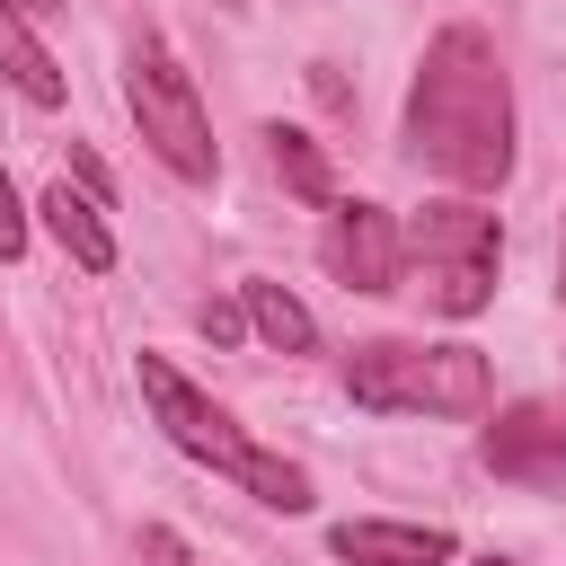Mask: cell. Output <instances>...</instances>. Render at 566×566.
Instances as JSON below:
<instances>
[{
  "mask_svg": "<svg viewBox=\"0 0 566 566\" xmlns=\"http://www.w3.org/2000/svg\"><path fill=\"white\" fill-rule=\"evenodd\" d=\"M398 150L407 168L460 186V195H495L513 177V80L486 27H442L407 80V115H398Z\"/></svg>",
  "mask_w": 566,
  "mask_h": 566,
  "instance_id": "cell-1",
  "label": "cell"
},
{
  "mask_svg": "<svg viewBox=\"0 0 566 566\" xmlns=\"http://www.w3.org/2000/svg\"><path fill=\"white\" fill-rule=\"evenodd\" d=\"M133 371H142L150 424H159L186 460H203L212 478L248 486V495H256V504H274V513H310V469H301V460H283V451H256V442L239 433V416H230V407H212V398H203L168 354H142Z\"/></svg>",
  "mask_w": 566,
  "mask_h": 566,
  "instance_id": "cell-2",
  "label": "cell"
},
{
  "mask_svg": "<svg viewBox=\"0 0 566 566\" xmlns=\"http://www.w3.org/2000/svg\"><path fill=\"white\" fill-rule=\"evenodd\" d=\"M345 398L371 416H486L495 407V371L478 345H424V336H371L345 354Z\"/></svg>",
  "mask_w": 566,
  "mask_h": 566,
  "instance_id": "cell-3",
  "label": "cell"
},
{
  "mask_svg": "<svg viewBox=\"0 0 566 566\" xmlns=\"http://www.w3.org/2000/svg\"><path fill=\"white\" fill-rule=\"evenodd\" d=\"M398 239H407V292H424V310H433V318H478V310L495 301L504 230H495V212H486V203L442 195V203L407 212V221H398Z\"/></svg>",
  "mask_w": 566,
  "mask_h": 566,
  "instance_id": "cell-4",
  "label": "cell"
},
{
  "mask_svg": "<svg viewBox=\"0 0 566 566\" xmlns=\"http://www.w3.org/2000/svg\"><path fill=\"white\" fill-rule=\"evenodd\" d=\"M124 106H133V124H142V142H150V159H159L168 177H186V186H212V177H221L212 115H203V97H195V71L168 53V35H142V44L124 53Z\"/></svg>",
  "mask_w": 566,
  "mask_h": 566,
  "instance_id": "cell-5",
  "label": "cell"
},
{
  "mask_svg": "<svg viewBox=\"0 0 566 566\" xmlns=\"http://www.w3.org/2000/svg\"><path fill=\"white\" fill-rule=\"evenodd\" d=\"M318 265H327L345 292H407V239H398V212H389V203H327Z\"/></svg>",
  "mask_w": 566,
  "mask_h": 566,
  "instance_id": "cell-6",
  "label": "cell"
},
{
  "mask_svg": "<svg viewBox=\"0 0 566 566\" xmlns=\"http://www.w3.org/2000/svg\"><path fill=\"white\" fill-rule=\"evenodd\" d=\"M478 460H486L495 478H513V486L566 478V407H557V398H513V407H495V424L478 433Z\"/></svg>",
  "mask_w": 566,
  "mask_h": 566,
  "instance_id": "cell-7",
  "label": "cell"
},
{
  "mask_svg": "<svg viewBox=\"0 0 566 566\" xmlns=\"http://www.w3.org/2000/svg\"><path fill=\"white\" fill-rule=\"evenodd\" d=\"M327 548L354 566H451L460 557V539L442 522H336Z\"/></svg>",
  "mask_w": 566,
  "mask_h": 566,
  "instance_id": "cell-8",
  "label": "cell"
},
{
  "mask_svg": "<svg viewBox=\"0 0 566 566\" xmlns=\"http://www.w3.org/2000/svg\"><path fill=\"white\" fill-rule=\"evenodd\" d=\"M35 212H44V230L62 239V256H71L80 274H115V230H106V203H97L88 186L62 177V186H44Z\"/></svg>",
  "mask_w": 566,
  "mask_h": 566,
  "instance_id": "cell-9",
  "label": "cell"
},
{
  "mask_svg": "<svg viewBox=\"0 0 566 566\" xmlns=\"http://www.w3.org/2000/svg\"><path fill=\"white\" fill-rule=\"evenodd\" d=\"M0 80H9L27 106H62V97H71L62 62L44 53V35H35V18H27L18 0H0Z\"/></svg>",
  "mask_w": 566,
  "mask_h": 566,
  "instance_id": "cell-10",
  "label": "cell"
},
{
  "mask_svg": "<svg viewBox=\"0 0 566 566\" xmlns=\"http://www.w3.org/2000/svg\"><path fill=\"white\" fill-rule=\"evenodd\" d=\"M239 310H248V336L256 345H274V354H310L318 345V318H310V301L301 292H283V283H239Z\"/></svg>",
  "mask_w": 566,
  "mask_h": 566,
  "instance_id": "cell-11",
  "label": "cell"
},
{
  "mask_svg": "<svg viewBox=\"0 0 566 566\" xmlns=\"http://www.w3.org/2000/svg\"><path fill=\"white\" fill-rule=\"evenodd\" d=\"M265 159H274V177L301 195V203H336V177H327V150L301 133V124H265Z\"/></svg>",
  "mask_w": 566,
  "mask_h": 566,
  "instance_id": "cell-12",
  "label": "cell"
},
{
  "mask_svg": "<svg viewBox=\"0 0 566 566\" xmlns=\"http://www.w3.org/2000/svg\"><path fill=\"white\" fill-rule=\"evenodd\" d=\"M0 256H27V203L9 186V168H0Z\"/></svg>",
  "mask_w": 566,
  "mask_h": 566,
  "instance_id": "cell-13",
  "label": "cell"
},
{
  "mask_svg": "<svg viewBox=\"0 0 566 566\" xmlns=\"http://www.w3.org/2000/svg\"><path fill=\"white\" fill-rule=\"evenodd\" d=\"M203 336H212V345H239V336H248V310H239V301H203Z\"/></svg>",
  "mask_w": 566,
  "mask_h": 566,
  "instance_id": "cell-14",
  "label": "cell"
},
{
  "mask_svg": "<svg viewBox=\"0 0 566 566\" xmlns=\"http://www.w3.org/2000/svg\"><path fill=\"white\" fill-rule=\"evenodd\" d=\"M469 566H531V557H495V548H486V557H469Z\"/></svg>",
  "mask_w": 566,
  "mask_h": 566,
  "instance_id": "cell-15",
  "label": "cell"
},
{
  "mask_svg": "<svg viewBox=\"0 0 566 566\" xmlns=\"http://www.w3.org/2000/svg\"><path fill=\"white\" fill-rule=\"evenodd\" d=\"M18 9H27V18H44V9H62V0H18Z\"/></svg>",
  "mask_w": 566,
  "mask_h": 566,
  "instance_id": "cell-16",
  "label": "cell"
},
{
  "mask_svg": "<svg viewBox=\"0 0 566 566\" xmlns=\"http://www.w3.org/2000/svg\"><path fill=\"white\" fill-rule=\"evenodd\" d=\"M221 9H248V0H221Z\"/></svg>",
  "mask_w": 566,
  "mask_h": 566,
  "instance_id": "cell-17",
  "label": "cell"
}]
</instances>
